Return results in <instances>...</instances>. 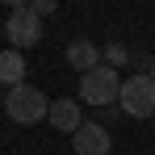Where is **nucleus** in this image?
<instances>
[{"label": "nucleus", "mask_w": 155, "mask_h": 155, "mask_svg": "<svg viewBox=\"0 0 155 155\" xmlns=\"http://www.w3.org/2000/svg\"><path fill=\"white\" fill-rule=\"evenodd\" d=\"M4 34H8V46H13V51H17V46H38L42 17H38L34 8H13L8 21H4Z\"/></svg>", "instance_id": "obj_4"}, {"label": "nucleus", "mask_w": 155, "mask_h": 155, "mask_svg": "<svg viewBox=\"0 0 155 155\" xmlns=\"http://www.w3.org/2000/svg\"><path fill=\"white\" fill-rule=\"evenodd\" d=\"M46 117H51V126H54V130H67V134H76V130L84 126L80 105H76V101H67V97H63V101H51V113H46Z\"/></svg>", "instance_id": "obj_7"}, {"label": "nucleus", "mask_w": 155, "mask_h": 155, "mask_svg": "<svg viewBox=\"0 0 155 155\" xmlns=\"http://www.w3.org/2000/svg\"><path fill=\"white\" fill-rule=\"evenodd\" d=\"M71 147H76V155H109V130L97 126V122H84V126L71 134Z\"/></svg>", "instance_id": "obj_5"}, {"label": "nucleus", "mask_w": 155, "mask_h": 155, "mask_svg": "<svg viewBox=\"0 0 155 155\" xmlns=\"http://www.w3.org/2000/svg\"><path fill=\"white\" fill-rule=\"evenodd\" d=\"M126 59H130V51H122V46H113V42L105 46V63H109V67H117V63H126Z\"/></svg>", "instance_id": "obj_9"}, {"label": "nucleus", "mask_w": 155, "mask_h": 155, "mask_svg": "<svg viewBox=\"0 0 155 155\" xmlns=\"http://www.w3.org/2000/svg\"><path fill=\"white\" fill-rule=\"evenodd\" d=\"M0 101H4V97H0Z\"/></svg>", "instance_id": "obj_13"}, {"label": "nucleus", "mask_w": 155, "mask_h": 155, "mask_svg": "<svg viewBox=\"0 0 155 155\" xmlns=\"http://www.w3.org/2000/svg\"><path fill=\"white\" fill-rule=\"evenodd\" d=\"M25 80V54L21 51H0V84H8V88H17Z\"/></svg>", "instance_id": "obj_8"}, {"label": "nucleus", "mask_w": 155, "mask_h": 155, "mask_svg": "<svg viewBox=\"0 0 155 155\" xmlns=\"http://www.w3.org/2000/svg\"><path fill=\"white\" fill-rule=\"evenodd\" d=\"M29 8H34L38 17H51L54 8H59V0H29Z\"/></svg>", "instance_id": "obj_10"}, {"label": "nucleus", "mask_w": 155, "mask_h": 155, "mask_svg": "<svg viewBox=\"0 0 155 155\" xmlns=\"http://www.w3.org/2000/svg\"><path fill=\"white\" fill-rule=\"evenodd\" d=\"M80 97H84V105H113L122 97V76H117V67L101 63V67L84 71V76H80Z\"/></svg>", "instance_id": "obj_1"}, {"label": "nucleus", "mask_w": 155, "mask_h": 155, "mask_svg": "<svg viewBox=\"0 0 155 155\" xmlns=\"http://www.w3.org/2000/svg\"><path fill=\"white\" fill-rule=\"evenodd\" d=\"M147 76H151V80H155V63H151V71H147Z\"/></svg>", "instance_id": "obj_12"}, {"label": "nucleus", "mask_w": 155, "mask_h": 155, "mask_svg": "<svg viewBox=\"0 0 155 155\" xmlns=\"http://www.w3.org/2000/svg\"><path fill=\"white\" fill-rule=\"evenodd\" d=\"M67 63L84 76V71H92V67H101V63H105V51H101V46H92L88 38H76V42L67 46Z\"/></svg>", "instance_id": "obj_6"}, {"label": "nucleus", "mask_w": 155, "mask_h": 155, "mask_svg": "<svg viewBox=\"0 0 155 155\" xmlns=\"http://www.w3.org/2000/svg\"><path fill=\"white\" fill-rule=\"evenodd\" d=\"M117 105L126 109L130 117H151V113H155V80L147 76V71L122 80V97H117Z\"/></svg>", "instance_id": "obj_3"}, {"label": "nucleus", "mask_w": 155, "mask_h": 155, "mask_svg": "<svg viewBox=\"0 0 155 155\" xmlns=\"http://www.w3.org/2000/svg\"><path fill=\"white\" fill-rule=\"evenodd\" d=\"M8 8H29V0H4Z\"/></svg>", "instance_id": "obj_11"}, {"label": "nucleus", "mask_w": 155, "mask_h": 155, "mask_svg": "<svg viewBox=\"0 0 155 155\" xmlns=\"http://www.w3.org/2000/svg\"><path fill=\"white\" fill-rule=\"evenodd\" d=\"M4 109H8V117H13L17 126H34V122H42V117L51 113L46 97H42L34 84H17V88H8V97H4Z\"/></svg>", "instance_id": "obj_2"}]
</instances>
